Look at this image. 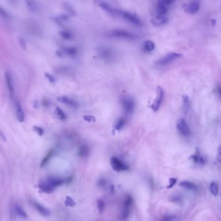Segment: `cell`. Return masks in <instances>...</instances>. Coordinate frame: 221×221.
Instances as JSON below:
<instances>
[{"label":"cell","mask_w":221,"mask_h":221,"mask_svg":"<svg viewBox=\"0 0 221 221\" xmlns=\"http://www.w3.org/2000/svg\"><path fill=\"white\" fill-rule=\"evenodd\" d=\"M97 205H98V209L99 210L100 212H102L104 209H105V203L104 201H102V200H98V202H97Z\"/></svg>","instance_id":"cell-38"},{"label":"cell","mask_w":221,"mask_h":221,"mask_svg":"<svg viewBox=\"0 0 221 221\" xmlns=\"http://www.w3.org/2000/svg\"><path fill=\"white\" fill-rule=\"evenodd\" d=\"M62 6L65 11H67L68 15H69L70 16H74V15L76 14V11H75L74 7L70 3L67 2H64L62 5Z\"/></svg>","instance_id":"cell-27"},{"label":"cell","mask_w":221,"mask_h":221,"mask_svg":"<svg viewBox=\"0 0 221 221\" xmlns=\"http://www.w3.org/2000/svg\"><path fill=\"white\" fill-rule=\"evenodd\" d=\"M191 159H192L193 161L196 163V164H204L205 163V160L204 159V158L199 154V153H197L194 155H193L192 156L190 157Z\"/></svg>","instance_id":"cell-28"},{"label":"cell","mask_w":221,"mask_h":221,"mask_svg":"<svg viewBox=\"0 0 221 221\" xmlns=\"http://www.w3.org/2000/svg\"><path fill=\"white\" fill-rule=\"evenodd\" d=\"M33 129L34 130V131L37 133L39 136H42V135L44 134V129L41 127L36 126V125H35V126L33 127Z\"/></svg>","instance_id":"cell-37"},{"label":"cell","mask_w":221,"mask_h":221,"mask_svg":"<svg viewBox=\"0 0 221 221\" xmlns=\"http://www.w3.org/2000/svg\"><path fill=\"white\" fill-rule=\"evenodd\" d=\"M19 42H20V44H21V46L22 47H23L24 48L26 47V44H25V41L23 39H20L19 40Z\"/></svg>","instance_id":"cell-43"},{"label":"cell","mask_w":221,"mask_h":221,"mask_svg":"<svg viewBox=\"0 0 221 221\" xmlns=\"http://www.w3.org/2000/svg\"><path fill=\"white\" fill-rule=\"evenodd\" d=\"M176 182H177V179L175 178H171L169 179V186H168V188H172L173 185L176 184Z\"/></svg>","instance_id":"cell-40"},{"label":"cell","mask_w":221,"mask_h":221,"mask_svg":"<svg viewBox=\"0 0 221 221\" xmlns=\"http://www.w3.org/2000/svg\"><path fill=\"white\" fill-rule=\"evenodd\" d=\"M132 204H133V199L131 196L129 195L125 196L123 202L121 213H120V219H121L122 220L125 221L129 218Z\"/></svg>","instance_id":"cell-7"},{"label":"cell","mask_w":221,"mask_h":221,"mask_svg":"<svg viewBox=\"0 0 221 221\" xmlns=\"http://www.w3.org/2000/svg\"><path fill=\"white\" fill-rule=\"evenodd\" d=\"M182 56V54L172 52L165 54V56L159 58L155 63L158 66H165V65H168L171 63H172L175 60L178 59Z\"/></svg>","instance_id":"cell-6"},{"label":"cell","mask_w":221,"mask_h":221,"mask_svg":"<svg viewBox=\"0 0 221 221\" xmlns=\"http://www.w3.org/2000/svg\"><path fill=\"white\" fill-rule=\"evenodd\" d=\"M177 128L179 133L183 137H188L191 133V131L189 125L183 118H180L177 120Z\"/></svg>","instance_id":"cell-11"},{"label":"cell","mask_w":221,"mask_h":221,"mask_svg":"<svg viewBox=\"0 0 221 221\" xmlns=\"http://www.w3.org/2000/svg\"><path fill=\"white\" fill-rule=\"evenodd\" d=\"M210 192L214 197H216L219 193V186L217 183L213 182L210 184Z\"/></svg>","instance_id":"cell-33"},{"label":"cell","mask_w":221,"mask_h":221,"mask_svg":"<svg viewBox=\"0 0 221 221\" xmlns=\"http://www.w3.org/2000/svg\"><path fill=\"white\" fill-rule=\"evenodd\" d=\"M8 2L10 3H11L12 5H14V4H16L18 2V0H8Z\"/></svg>","instance_id":"cell-44"},{"label":"cell","mask_w":221,"mask_h":221,"mask_svg":"<svg viewBox=\"0 0 221 221\" xmlns=\"http://www.w3.org/2000/svg\"><path fill=\"white\" fill-rule=\"evenodd\" d=\"M0 18L5 20H8L12 18L11 13H9L7 10L2 5H0Z\"/></svg>","instance_id":"cell-29"},{"label":"cell","mask_w":221,"mask_h":221,"mask_svg":"<svg viewBox=\"0 0 221 221\" xmlns=\"http://www.w3.org/2000/svg\"><path fill=\"white\" fill-rule=\"evenodd\" d=\"M173 2V0H157V5L169 8V6Z\"/></svg>","instance_id":"cell-34"},{"label":"cell","mask_w":221,"mask_h":221,"mask_svg":"<svg viewBox=\"0 0 221 221\" xmlns=\"http://www.w3.org/2000/svg\"><path fill=\"white\" fill-rule=\"evenodd\" d=\"M13 212L17 217L22 219H27V215L25 212L19 205L15 204L13 207Z\"/></svg>","instance_id":"cell-20"},{"label":"cell","mask_w":221,"mask_h":221,"mask_svg":"<svg viewBox=\"0 0 221 221\" xmlns=\"http://www.w3.org/2000/svg\"><path fill=\"white\" fill-rule=\"evenodd\" d=\"M164 90L162 87L158 86L157 88V97L155 99L153 103L151 104V109L154 112H157L160 107V106H161V104L164 99Z\"/></svg>","instance_id":"cell-12"},{"label":"cell","mask_w":221,"mask_h":221,"mask_svg":"<svg viewBox=\"0 0 221 221\" xmlns=\"http://www.w3.org/2000/svg\"><path fill=\"white\" fill-rule=\"evenodd\" d=\"M219 94L220 95V97H221V88H219Z\"/></svg>","instance_id":"cell-45"},{"label":"cell","mask_w":221,"mask_h":221,"mask_svg":"<svg viewBox=\"0 0 221 221\" xmlns=\"http://www.w3.org/2000/svg\"><path fill=\"white\" fill-rule=\"evenodd\" d=\"M54 152L55 151H54V149H51V150L49 151L48 152V153L47 154L46 156L45 157V158L43 159L42 164H41V166H44V165H46L49 161L50 159H51L54 155Z\"/></svg>","instance_id":"cell-32"},{"label":"cell","mask_w":221,"mask_h":221,"mask_svg":"<svg viewBox=\"0 0 221 221\" xmlns=\"http://www.w3.org/2000/svg\"><path fill=\"white\" fill-rule=\"evenodd\" d=\"M83 119L87 122H96V118H95L93 115H83Z\"/></svg>","instance_id":"cell-35"},{"label":"cell","mask_w":221,"mask_h":221,"mask_svg":"<svg viewBox=\"0 0 221 221\" xmlns=\"http://www.w3.org/2000/svg\"><path fill=\"white\" fill-rule=\"evenodd\" d=\"M5 82L7 84V87L10 96L13 97L14 95V86L13 83V80L12 75L10 72L7 71L5 74Z\"/></svg>","instance_id":"cell-13"},{"label":"cell","mask_w":221,"mask_h":221,"mask_svg":"<svg viewBox=\"0 0 221 221\" xmlns=\"http://www.w3.org/2000/svg\"><path fill=\"white\" fill-rule=\"evenodd\" d=\"M120 104H121L122 110L125 115L130 116L133 113L135 107H136V104L133 98L128 95H124L120 98Z\"/></svg>","instance_id":"cell-2"},{"label":"cell","mask_w":221,"mask_h":221,"mask_svg":"<svg viewBox=\"0 0 221 221\" xmlns=\"http://www.w3.org/2000/svg\"><path fill=\"white\" fill-rule=\"evenodd\" d=\"M0 139H1L2 140H3V142H6V138H5V136L3 134V133L0 131Z\"/></svg>","instance_id":"cell-42"},{"label":"cell","mask_w":221,"mask_h":221,"mask_svg":"<svg viewBox=\"0 0 221 221\" xmlns=\"http://www.w3.org/2000/svg\"><path fill=\"white\" fill-rule=\"evenodd\" d=\"M109 36L113 38L134 40L138 39V36L135 34L127 30L124 29H114L109 33Z\"/></svg>","instance_id":"cell-4"},{"label":"cell","mask_w":221,"mask_h":221,"mask_svg":"<svg viewBox=\"0 0 221 221\" xmlns=\"http://www.w3.org/2000/svg\"><path fill=\"white\" fill-rule=\"evenodd\" d=\"M59 34L63 39L68 40V41L73 39L74 38V34L71 31H70V30H67V29L62 30V31L59 32Z\"/></svg>","instance_id":"cell-24"},{"label":"cell","mask_w":221,"mask_h":221,"mask_svg":"<svg viewBox=\"0 0 221 221\" xmlns=\"http://www.w3.org/2000/svg\"><path fill=\"white\" fill-rule=\"evenodd\" d=\"M127 123V120L125 117H120L117 120L114 125V128L116 131H121Z\"/></svg>","instance_id":"cell-25"},{"label":"cell","mask_w":221,"mask_h":221,"mask_svg":"<svg viewBox=\"0 0 221 221\" xmlns=\"http://www.w3.org/2000/svg\"><path fill=\"white\" fill-rule=\"evenodd\" d=\"M180 186H181L185 189L191 190V191H197L198 189L197 185L192 182L188 181V180H184L180 183Z\"/></svg>","instance_id":"cell-23"},{"label":"cell","mask_w":221,"mask_h":221,"mask_svg":"<svg viewBox=\"0 0 221 221\" xmlns=\"http://www.w3.org/2000/svg\"><path fill=\"white\" fill-rule=\"evenodd\" d=\"M217 160L219 162H221V145H220L217 149Z\"/></svg>","instance_id":"cell-41"},{"label":"cell","mask_w":221,"mask_h":221,"mask_svg":"<svg viewBox=\"0 0 221 221\" xmlns=\"http://www.w3.org/2000/svg\"><path fill=\"white\" fill-rule=\"evenodd\" d=\"M78 155L81 157H86L90 153V149L89 147L87 144H82L80 145V146L78 148Z\"/></svg>","instance_id":"cell-21"},{"label":"cell","mask_w":221,"mask_h":221,"mask_svg":"<svg viewBox=\"0 0 221 221\" xmlns=\"http://www.w3.org/2000/svg\"><path fill=\"white\" fill-rule=\"evenodd\" d=\"M78 53V49L76 47H64L58 50L56 54L60 57H75Z\"/></svg>","instance_id":"cell-10"},{"label":"cell","mask_w":221,"mask_h":221,"mask_svg":"<svg viewBox=\"0 0 221 221\" xmlns=\"http://www.w3.org/2000/svg\"><path fill=\"white\" fill-rule=\"evenodd\" d=\"M58 101L61 102L62 104L67 105V106H69L73 108H76L78 107V104L76 101H75L74 100L69 98L66 96H61L57 98Z\"/></svg>","instance_id":"cell-14"},{"label":"cell","mask_w":221,"mask_h":221,"mask_svg":"<svg viewBox=\"0 0 221 221\" xmlns=\"http://www.w3.org/2000/svg\"><path fill=\"white\" fill-rule=\"evenodd\" d=\"M168 18L165 16H155L151 19V23L155 27H161L168 22Z\"/></svg>","instance_id":"cell-15"},{"label":"cell","mask_w":221,"mask_h":221,"mask_svg":"<svg viewBox=\"0 0 221 221\" xmlns=\"http://www.w3.org/2000/svg\"><path fill=\"white\" fill-rule=\"evenodd\" d=\"M55 114H56V116L60 120H65L67 118L66 114H65L63 112V110L59 107H56L55 109Z\"/></svg>","instance_id":"cell-30"},{"label":"cell","mask_w":221,"mask_h":221,"mask_svg":"<svg viewBox=\"0 0 221 221\" xmlns=\"http://www.w3.org/2000/svg\"><path fill=\"white\" fill-rule=\"evenodd\" d=\"M183 109L185 113H187L190 107V100L187 95H183Z\"/></svg>","instance_id":"cell-31"},{"label":"cell","mask_w":221,"mask_h":221,"mask_svg":"<svg viewBox=\"0 0 221 221\" xmlns=\"http://www.w3.org/2000/svg\"><path fill=\"white\" fill-rule=\"evenodd\" d=\"M70 18H71V16H70L68 14L67 15V14H62V15H59V16H55V17L53 18V19L54 22H56V23H58V24H60V23H62L63 22L68 21V20L70 19Z\"/></svg>","instance_id":"cell-26"},{"label":"cell","mask_w":221,"mask_h":221,"mask_svg":"<svg viewBox=\"0 0 221 221\" xmlns=\"http://www.w3.org/2000/svg\"><path fill=\"white\" fill-rule=\"evenodd\" d=\"M24 2L30 12L37 13L39 11V5L36 0H24Z\"/></svg>","instance_id":"cell-16"},{"label":"cell","mask_w":221,"mask_h":221,"mask_svg":"<svg viewBox=\"0 0 221 221\" xmlns=\"http://www.w3.org/2000/svg\"><path fill=\"white\" fill-rule=\"evenodd\" d=\"M45 76H46V78L49 80V82H51V83H52L55 82V78H54V77L53 76V75H51V74H49V73H46V74H45Z\"/></svg>","instance_id":"cell-39"},{"label":"cell","mask_w":221,"mask_h":221,"mask_svg":"<svg viewBox=\"0 0 221 221\" xmlns=\"http://www.w3.org/2000/svg\"><path fill=\"white\" fill-rule=\"evenodd\" d=\"M94 3L97 7L104 10L110 16L114 18H119V12L120 9H118L113 7L110 4L102 1V0H94Z\"/></svg>","instance_id":"cell-5"},{"label":"cell","mask_w":221,"mask_h":221,"mask_svg":"<svg viewBox=\"0 0 221 221\" xmlns=\"http://www.w3.org/2000/svg\"><path fill=\"white\" fill-rule=\"evenodd\" d=\"M200 8L199 3L197 2H191L188 4L185 5V11L189 14H195L199 11Z\"/></svg>","instance_id":"cell-17"},{"label":"cell","mask_w":221,"mask_h":221,"mask_svg":"<svg viewBox=\"0 0 221 221\" xmlns=\"http://www.w3.org/2000/svg\"><path fill=\"white\" fill-rule=\"evenodd\" d=\"M142 49L143 51L145 53H151L155 50V44L151 40H147L144 42Z\"/></svg>","instance_id":"cell-22"},{"label":"cell","mask_w":221,"mask_h":221,"mask_svg":"<svg viewBox=\"0 0 221 221\" xmlns=\"http://www.w3.org/2000/svg\"><path fill=\"white\" fill-rule=\"evenodd\" d=\"M98 53L100 58L106 62H111L115 57V53L112 48L107 46L100 47Z\"/></svg>","instance_id":"cell-8"},{"label":"cell","mask_w":221,"mask_h":221,"mask_svg":"<svg viewBox=\"0 0 221 221\" xmlns=\"http://www.w3.org/2000/svg\"><path fill=\"white\" fill-rule=\"evenodd\" d=\"M65 181H68V180H65L58 177H51L40 182L38 187L42 192L46 193H51L55 189V188L63 184Z\"/></svg>","instance_id":"cell-1"},{"label":"cell","mask_w":221,"mask_h":221,"mask_svg":"<svg viewBox=\"0 0 221 221\" xmlns=\"http://www.w3.org/2000/svg\"><path fill=\"white\" fill-rule=\"evenodd\" d=\"M175 219H176V216L173 215H168L162 217L160 221H175Z\"/></svg>","instance_id":"cell-36"},{"label":"cell","mask_w":221,"mask_h":221,"mask_svg":"<svg viewBox=\"0 0 221 221\" xmlns=\"http://www.w3.org/2000/svg\"><path fill=\"white\" fill-rule=\"evenodd\" d=\"M119 18H122L125 21H126L127 22L133 25L134 26L142 27L143 25L141 19L137 14L128 11H123V10H120V11Z\"/></svg>","instance_id":"cell-3"},{"label":"cell","mask_w":221,"mask_h":221,"mask_svg":"<svg viewBox=\"0 0 221 221\" xmlns=\"http://www.w3.org/2000/svg\"><path fill=\"white\" fill-rule=\"evenodd\" d=\"M16 110L18 120L19 122H23L25 120V114L21 104L18 101L16 103Z\"/></svg>","instance_id":"cell-19"},{"label":"cell","mask_w":221,"mask_h":221,"mask_svg":"<svg viewBox=\"0 0 221 221\" xmlns=\"http://www.w3.org/2000/svg\"><path fill=\"white\" fill-rule=\"evenodd\" d=\"M110 162L112 168L117 172H125V171H127L129 169V165L117 157H112L110 158Z\"/></svg>","instance_id":"cell-9"},{"label":"cell","mask_w":221,"mask_h":221,"mask_svg":"<svg viewBox=\"0 0 221 221\" xmlns=\"http://www.w3.org/2000/svg\"><path fill=\"white\" fill-rule=\"evenodd\" d=\"M33 206L35 208V209H36L38 212L42 215L43 216H45V217H47V216H49L50 215V212L49 211L45 208L43 206H42V204H40L39 203L36 202V201H34L32 202Z\"/></svg>","instance_id":"cell-18"}]
</instances>
